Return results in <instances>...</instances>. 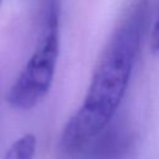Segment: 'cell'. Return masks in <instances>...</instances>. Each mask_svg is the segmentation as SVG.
<instances>
[{
    "instance_id": "277c9868",
    "label": "cell",
    "mask_w": 159,
    "mask_h": 159,
    "mask_svg": "<svg viewBox=\"0 0 159 159\" xmlns=\"http://www.w3.org/2000/svg\"><path fill=\"white\" fill-rule=\"evenodd\" d=\"M35 153L36 137L31 133H27L11 144L4 159H34Z\"/></svg>"
},
{
    "instance_id": "8992f818",
    "label": "cell",
    "mask_w": 159,
    "mask_h": 159,
    "mask_svg": "<svg viewBox=\"0 0 159 159\" xmlns=\"http://www.w3.org/2000/svg\"><path fill=\"white\" fill-rule=\"evenodd\" d=\"M1 1H2V0H0V5H1Z\"/></svg>"
},
{
    "instance_id": "5b68a950",
    "label": "cell",
    "mask_w": 159,
    "mask_h": 159,
    "mask_svg": "<svg viewBox=\"0 0 159 159\" xmlns=\"http://www.w3.org/2000/svg\"><path fill=\"white\" fill-rule=\"evenodd\" d=\"M150 50L154 55H159V15L155 20L150 35Z\"/></svg>"
},
{
    "instance_id": "7a4b0ae2",
    "label": "cell",
    "mask_w": 159,
    "mask_h": 159,
    "mask_svg": "<svg viewBox=\"0 0 159 159\" xmlns=\"http://www.w3.org/2000/svg\"><path fill=\"white\" fill-rule=\"evenodd\" d=\"M60 0H46L35 50L7 93L15 109L34 108L52 86L60 55Z\"/></svg>"
},
{
    "instance_id": "6da1fadb",
    "label": "cell",
    "mask_w": 159,
    "mask_h": 159,
    "mask_svg": "<svg viewBox=\"0 0 159 159\" xmlns=\"http://www.w3.org/2000/svg\"><path fill=\"white\" fill-rule=\"evenodd\" d=\"M145 10L133 5L111 34L96 66L80 108L66 123L60 145L76 157L113 120L128 88L140 48Z\"/></svg>"
},
{
    "instance_id": "3957f363",
    "label": "cell",
    "mask_w": 159,
    "mask_h": 159,
    "mask_svg": "<svg viewBox=\"0 0 159 159\" xmlns=\"http://www.w3.org/2000/svg\"><path fill=\"white\" fill-rule=\"evenodd\" d=\"M132 138L120 127L112 123L88 142L76 155L80 159H125Z\"/></svg>"
}]
</instances>
